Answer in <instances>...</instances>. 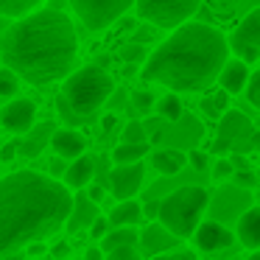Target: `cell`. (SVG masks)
Segmentation results:
<instances>
[{
	"mask_svg": "<svg viewBox=\"0 0 260 260\" xmlns=\"http://www.w3.org/2000/svg\"><path fill=\"white\" fill-rule=\"evenodd\" d=\"M79 40L73 20L56 6L14 20L0 37V62L17 79L34 87H48L73 73Z\"/></svg>",
	"mask_w": 260,
	"mask_h": 260,
	"instance_id": "6da1fadb",
	"label": "cell"
},
{
	"mask_svg": "<svg viewBox=\"0 0 260 260\" xmlns=\"http://www.w3.org/2000/svg\"><path fill=\"white\" fill-rule=\"evenodd\" d=\"M70 202L73 193L40 171L23 168L0 176V257L62 230Z\"/></svg>",
	"mask_w": 260,
	"mask_h": 260,
	"instance_id": "7a4b0ae2",
	"label": "cell"
},
{
	"mask_svg": "<svg viewBox=\"0 0 260 260\" xmlns=\"http://www.w3.org/2000/svg\"><path fill=\"white\" fill-rule=\"evenodd\" d=\"M230 59L226 37L207 23H185L171 31L146 56L140 79L146 84L168 87L171 92H202L215 84Z\"/></svg>",
	"mask_w": 260,
	"mask_h": 260,
	"instance_id": "3957f363",
	"label": "cell"
},
{
	"mask_svg": "<svg viewBox=\"0 0 260 260\" xmlns=\"http://www.w3.org/2000/svg\"><path fill=\"white\" fill-rule=\"evenodd\" d=\"M115 92V79L101 68V64H84V68L73 70L62 84V101L76 118L84 123L90 120L104 104L109 101V95Z\"/></svg>",
	"mask_w": 260,
	"mask_h": 260,
	"instance_id": "277c9868",
	"label": "cell"
},
{
	"mask_svg": "<svg viewBox=\"0 0 260 260\" xmlns=\"http://www.w3.org/2000/svg\"><path fill=\"white\" fill-rule=\"evenodd\" d=\"M210 207V193L202 185H182L171 190L165 199H159L157 224L168 230L176 241L193 238L196 226L202 224L204 213Z\"/></svg>",
	"mask_w": 260,
	"mask_h": 260,
	"instance_id": "5b68a950",
	"label": "cell"
},
{
	"mask_svg": "<svg viewBox=\"0 0 260 260\" xmlns=\"http://www.w3.org/2000/svg\"><path fill=\"white\" fill-rule=\"evenodd\" d=\"M132 9L146 25L157 31H174L190 23V17L202 9V0H135Z\"/></svg>",
	"mask_w": 260,
	"mask_h": 260,
	"instance_id": "8992f818",
	"label": "cell"
},
{
	"mask_svg": "<svg viewBox=\"0 0 260 260\" xmlns=\"http://www.w3.org/2000/svg\"><path fill=\"white\" fill-rule=\"evenodd\" d=\"M254 140H257V132H254V123L238 109H226L218 118V137H215L213 148L215 154H246L254 148Z\"/></svg>",
	"mask_w": 260,
	"mask_h": 260,
	"instance_id": "52a82bcc",
	"label": "cell"
},
{
	"mask_svg": "<svg viewBox=\"0 0 260 260\" xmlns=\"http://www.w3.org/2000/svg\"><path fill=\"white\" fill-rule=\"evenodd\" d=\"M68 3L87 31L101 34L129 12L135 0H68Z\"/></svg>",
	"mask_w": 260,
	"mask_h": 260,
	"instance_id": "ba28073f",
	"label": "cell"
},
{
	"mask_svg": "<svg viewBox=\"0 0 260 260\" xmlns=\"http://www.w3.org/2000/svg\"><path fill=\"white\" fill-rule=\"evenodd\" d=\"M226 48L235 53L238 62L249 64V68L257 64V59H260V12L257 9H252V12L238 23V28L232 31L230 40H226Z\"/></svg>",
	"mask_w": 260,
	"mask_h": 260,
	"instance_id": "9c48e42d",
	"label": "cell"
},
{
	"mask_svg": "<svg viewBox=\"0 0 260 260\" xmlns=\"http://www.w3.org/2000/svg\"><path fill=\"white\" fill-rule=\"evenodd\" d=\"M143 179H146V165L143 162L115 165V168L109 171V193H112L118 202L135 199L143 187Z\"/></svg>",
	"mask_w": 260,
	"mask_h": 260,
	"instance_id": "30bf717a",
	"label": "cell"
},
{
	"mask_svg": "<svg viewBox=\"0 0 260 260\" xmlns=\"http://www.w3.org/2000/svg\"><path fill=\"white\" fill-rule=\"evenodd\" d=\"M34 120H37V104L31 98H14L3 107L0 112V126L14 135H25V132L34 129Z\"/></svg>",
	"mask_w": 260,
	"mask_h": 260,
	"instance_id": "8fae6325",
	"label": "cell"
},
{
	"mask_svg": "<svg viewBox=\"0 0 260 260\" xmlns=\"http://www.w3.org/2000/svg\"><path fill=\"white\" fill-rule=\"evenodd\" d=\"M193 241H196V246L202 249V252H221V249H230L232 243H235V232L226 230L221 221H202V224L196 226V232H193Z\"/></svg>",
	"mask_w": 260,
	"mask_h": 260,
	"instance_id": "7c38bea8",
	"label": "cell"
},
{
	"mask_svg": "<svg viewBox=\"0 0 260 260\" xmlns=\"http://www.w3.org/2000/svg\"><path fill=\"white\" fill-rule=\"evenodd\" d=\"M137 243L143 246V252H140L143 257H159V254H168L174 249H179L182 241H176L168 230H162L157 221H151V224H146L143 232H137Z\"/></svg>",
	"mask_w": 260,
	"mask_h": 260,
	"instance_id": "4fadbf2b",
	"label": "cell"
},
{
	"mask_svg": "<svg viewBox=\"0 0 260 260\" xmlns=\"http://www.w3.org/2000/svg\"><path fill=\"white\" fill-rule=\"evenodd\" d=\"M249 76H252V68H249V64L238 62V59H226L215 81L221 84V92H226V95H241L246 81H249Z\"/></svg>",
	"mask_w": 260,
	"mask_h": 260,
	"instance_id": "5bb4252c",
	"label": "cell"
},
{
	"mask_svg": "<svg viewBox=\"0 0 260 260\" xmlns=\"http://www.w3.org/2000/svg\"><path fill=\"white\" fill-rule=\"evenodd\" d=\"M98 215H101L98 213V204L90 202L87 193H76L73 202H70V215H68V221H64V226H68V232H81V230H87Z\"/></svg>",
	"mask_w": 260,
	"mask_h": 260,
	"instance_id": "9a60e30c",
	"label": "cell"
},
{
	"mask_svg": "<svg viewBox=\"0 0 260 260\" xmlns=\"http://www.w3.org/2000/svg\"><path fill=\"white\" fill-rule=\"evenodd\" d=\"M51 146H53V151H56V157H62V159H76V157H81V154H84L87 137L81 135V132L68 129V126H64V129H53Z\"/></svg>",
	"mask_w": 260,
	"mask_h": 260,
	"instance_id": "2e32d148",
	"label": "cell"
},
{
	"mask_svg": "<svg viewBox=\"0 0 260 260\" xmlns=\"http://www.w3.org/2000/svg\"><path fill=\"white\" fill-rule=\"evenodd\" d=\"M64 182L62 185L68 187V190H81L84 185H90L92 176H95V157H90V154H81V157H76L73 162L64 168Z\"/></svg>",
	"mask_w": 260,
	"mask_h": 260,
	"instance_id": "e0dca14e",
	"label": "cell"
},
{
	"mask_svg": "<svg viewBox=\"0 0 260 260\" xmlns=\"http://www.w3.org/2000/svg\"><path fill=\"white\" fill-rule=\"evenodd\" d=\"M235 230H238V241H241L249 252H257V246H260V210L249 207L246 213H241Z\"/></svg>",
	"mask_w": 260,
	"mask_h": 260,
	"instance_id": "ac0fdd59",
	"label": "cell"
},
{
	"mask_svg": "<svg viewBox=\"0 0 260 260\" xmlns=\"http://www.w3.org/2000/svg\"><path fill=\"white\" fill-rule=\"evenodd\" d=\"M151 165L159 171V174L174 176L187 165V154L179 151V148H159V151L151 154Z\"/></svg>",
	"mask_w": 260,
	"mask_h": 260,
	"instance_id": "d6986e66",
	"label": "cell"
},
{
	"mask_svg": "<svg viewBox=\"0 0 260 260\" xmlns=\"http://www.w3.org/2000/svg\"><path fill=\"white\" fill-rule=\"evenodd\" d=\"M109 226H137L143 221V213H140V204L135 202V199H126V202H118L112 210H109L107 215Z\"/></svg>",
	"mask_w": 260,
	"mask_h": 260,
	"instance_id": "ffe728a7",
	"label": "cell"
},
{
	"mask_svg": "<svg viewBox=\"0 0 260 260\" xmlns=\"http://www.w3.org/2000/svg\"><path fill=\"white\" fill-rule=\"evenodd\" d=\"M120 246H137V230L135 226H115V230H109L107 235L101 238V249H98V252L107 254V252L120 249Z\"/></svg>",
	"mask_w": 260,
	"mask_h": 260,
	"instance_id": "44dd1931",
	"label": "cell"
},
{
	"mask_svg": "<svg viewBox=\"0 0 260 260\" xmlns=\"http://www.w3.org/2000/svg\"><path fill=\"white\" fill-rule=\"evenodd\" d=\"M42 3H45V0H0V17L14 23V20L25 17V14L37 12Z\"/></svg>",
	"mask_w": 260,
	"mask_h": 260,
	"instance_id": "7402d4cb",
	"label": "cell"
},
{
	"mask_svg": "<svg viewBox=\"0 0 260 260\" xmlns=\"http://www.w3.org/2000/svg\"><path fill=\"white\" fill-rule=\"evenodd\" d=\"M148 154V143H118L112 148V162L118 165H132V162H140L143 157Z\"/></svg>",
	"mask_w": 260,
	"mask_h": 260,
	"instance_id": "603a6c76",
	"label": "cell"
},
{
	"mask_svg": "<svg viewBox=\"0 0 260 260\" xmlns=\"http://www.w3.org/2000/svg\"><path fill=\"white\" fill-rule=\"evenodd\" d=\"M202 112H204V118H210V120H218L221 115L230 109V95L226 92H221V90H215V92H207V95L202 98Z\"/></svg>",
	"mask_w": 260,
	"mask_h": 260,
	"instance_id": "cb8c5ba5",
	"label": "cell"
},
{
	"mask_svg": "<svg viewBox=\"0 0 260 260\" xmlns=\"http://www.w3.org/2000/svg\"><path fill=\"white\" fill-rule=\"evenodd\" d=\"M154 109H157V115L162 120H171V123H176V120L182 118V112H185V107H182V98L174 95V92H168V95H162L159 101H154Z\"/></svg>",
	"mask_w": 260,
	"mask_h": 260,
	"instance_id": "d4e9b609",
	"label": "cell"
},
{
	"mask_svg": "<svg viewBox=\"0 0 260 260\" xmlns=\"http://www.w3.org/2000/svg\"><path fill=\"white\" fill-rule=\"evenodd\" d=\"M51 135H53V126H51V123L40 126L37 132H31L28 140H25L23 146H17V154H25V157H37V154L42 151V146H45V137L51 140Z\"/></svg>",
	"mask_w": 260,
	"mask_h": 260,
	"instance_id": "484cf974",
	"label": "cell"
},
{
	"mask_svg": "<svg viewBox=\"0 0 260 260\" xmlns=\"http://www.w3.org/2000/svg\"><path fill=\"white\" fill-rule=\"evenodd\" d=\"M148 56V51L143 45H135V42H126L123 48H120V59H123L126 64H143Z\"/></svg>",
	"mask_w": 260,
	"mask_h": 260,
	"instance_id": "4316f807",
	"label": "cell"
},
{
	"mask_svg": "<svg viewBox=\"0 0 260 260\" xmlns=\"http://www.w3.org/2000/svg\"><path fill=\"white\" fill-rule=\"evenodd\" d=\"M17 90H20V79L12 73V70H0V98H12V95H17Z\"/></svg>",
	"mask_w": 260,
	"mask_h": 260,
	"instance_id": "83f0119b",
	"label": "cell"
},
{
	"mask_svg": "<svg viewBox=\"0 0 260 260\" xmlns=\"http://www.w3.org/2000/svg\"><path fill=\"white\" fill-rule=\"evenodd\" d=\"M120 143H148V137H146V126L143 123H137V120H132V123H126V129H123V140Z\"/></svg>",
	"mask_w": 260,
	"mask_h": 260,
	"instance_id": "f1b7e54d",
	"label": "cell"
},
{
	"mask_svg": "<svg viewBox=\"0 0 260 260\" xmlns=\"http://www.w3.org/2000/svg\"><path fill=\"white\" fill-rule=\"evenodd\" d=\"M157 34H159V31L154 28V25H137V28L132 31V42H135V45H143V48H146L148 42L157 40Z\"/></svg>",
	"mask_w": 260,
	"mask_h": 260,
	"instance_id": "f546056e",
	"label": "cell"
},
{
	"mask_svg": "<svg viewBox=\"0 0 260 260\" xmlns=\"http://www.w3.org/2000/svg\"><path fill=\"white\" fill-rule=\"evenodd\" d=\"M154 101H157V98H154L148 90H135V92H132V104H135L137 112H151Z\"/></svg>",
	"mask_w": 260,
	"mask_h": 260,
	"instance_id": "4dcf8cb0",
	"label": "cell"
},
{
	"mask_svg": "<svg viewBox=\"0 0 260 260\" xmlns=\"http://www.w3.org/2000/svg\"><path fill=\"white\" fill-rule=\"evenodd\" d=\"M243 92H246V101L252 104V107H260V73H254V70H252V76H249Z\"/></svg>",
	"mask_w": 260,
	"mask_h": 260,
	"instance_id": "1f68e13d",
	"label": "cell"
},
{
	"mask_svg": "<svg viewBox=\"0 0 260 260\" xmlns=\"http://www.w3.org/2000/svg\"><path fill=\"white\" fill-rule=\"evenodd\" d=\"M104 260H143L140 249L137 246H120V249H112V252L104 254Z\"/></svg>",
	"mask_w": 260,
	"mask_h": 260,
	"instance_id": "d6a6232c",
	"label": "cell"
},
{
	"mask_svg": "<svg viewBox=\"0 0 260 260\" xmlns=\"http://www.w3.org/2000/svg\"><path fill=\"white\" fill-rule=\"evenodd\" d=\"M109 230H112V226H109L107 215H98V218H95V221H92V224H90V238H92V241H101V238L107 235Z\"/></svg>",
	"mask_w": 260,
	"mask_h": 260,
	"instance_id": "836d02e7",
	"label": "cell"
},
{
	"mask_svg": "<svg viewBox=\"0 0 260 260\" xmlns=\"http://www.w3.org/2000/svg\"><path fill=\"white\" fill-rule=\"evenodd\" d=\"M232 162L226 157H221V159H215V165H213V179H230L232 176Z\"/></svg>",
	"mask_w": 260,
	"mask_h": 260,
	"instance_id": "e575fe53",
	"label": "cell"
},
{
	"mask_svg": "<svg viewBox=\"0 0 260 260\" xmlns=\"http://www.w3.org/2000/svg\"><path fill=\"white\" fill-rule=\"evenodd\" d=\"M232 179H235L238 187H246V190H252V187L257 185V179H254L252 171H232Z\"/></svg>",
	"mask_w": 260,
	"mask_h": 260,
	"instance_id": "d590c367",
	"label": "cell"
},
{
	"mask_svg": "<svg viewBox=\"0 0 260 260\" xmlns=\"http://www.w3.org/2000/svg\"><path fill=\"white\" fill-rule=\"evenodd\" d=\"M151 260H199L196 254L190 252V249H174V252H168V254H159V257H151Z\"/></svg>",
	"mask_w": 260,
	"mask_h": 260,
	"instance_id": "8d00e7d4",
	"label": "cell"
},
{
	"mask_svg": "<svg viewBox=\"0 0 260 260\" xmlns=\"http://www.w3.org/2000/svg\"><path fill=\"white\" fill-rule=\"evenodd\" d=\"M51 257H53V260H68V257H70V243H68V241H59V243H53V249H51Z\"/></svg>",
	"mask_w": 260,
	"mask_h": 260,
	"instance_id": "74e56055",
	"label": "cell"
},
{
	"mask_svg": "<svg viewBox=\"0 0 260 260\" xmlns=\"http://www.w3.org/2000/svg\"><path fill=\"white\" fill-rule=\"evenodd\" d=\"M187 162H190L196 171H204V168H207V154H204V151H190V154H187Z\"/></svg>",
	"mask_w": 260,
	"mask_h": 260,
	"instance_id": "f35d334b",
	"label": "cell"
},
{
	"mask_svg": "<svg viewBox=\"0 0 260 260\" xmlns=\"http://www.w3.org/2000/svg\"><path fill=\"white\" fill-rule=\"evenodd\" d=\"M140 213H143V218H148V224H151V221H157V213H159V202H148V204H140Z\"/></svg>",
	"mask_w": 260,
	"mask_h": 260,
	"instance_id": "ab89813d",
	"label": "cell"
},
{
	"mask_svg": "<svg viewBox=\"0 0 260 260\" xmlns=\"http://www.w3.org/2000/svg\"><path fill=\"white\" fill-rule=\"evenodd\" d=\"M45 252H48L45 241H37V243H28V246H25V257H40V254H45Z\"/></svg>",
	"mask_w": 260,
	"mask_h": 260,
	"instance_id": "60d3db41",
	"label": "cell"
},
{
	"mask_svg": "<svg viewBox=\"0 0 260 260\" xmlns=\"http://www.w3.org/2000/svg\"><path fill=\"white\" fill-rule=\"evenodd\" d=\"M14 157H17V143H6L0 148V162H12Z\"/></svg>",
	"mask_w": 260,
	"mask_h": 260,
	"instance_id": "b9f144b4",
	"label": "cell"
},
{
	"mask_svg": "<svg viewBox=\"0 0 260 260\" xmlns=\"http://www.w3.org/2000/svg\"><path fill=\"white\" fill-rule=\"evenodd\" d=\"M118 28H120V31H135V28H137V20H135V17H126V20L120 17V20H118Z\"/></svg>",
	"mask_w": 260,
	"mask_h": 260,
	"instance_id": "7bdbcfd3",
	"label": "cell"
},
{
	"mask_svg": "<svg viewBox=\"0 0 260 260\" xmlns=\"http://www.w3.org/2000/svg\"><path fill=\"white\" fill-rule=\"evenodd\" d=\"M115 123H118V118H115V115H104V118H101V129L104 132H112Z\"/></svg>",
	"mask_w": 260,
	"mask_h": 260,
	"instance_id": "ee69618b",
	"label": "cell"
},
{
	"mask_svg": "<svg viewBox=\"0 0 260 260\" xmlns=\"http://www.w3.org/2000/svg\"><path fill=\"white\" fill-rule=\"evenodd\" d=\"M87 199H90V202H101V199H104V187L101 185H95V187H90V193H87Z\"/></svg>",
	"mask_w": 260,
	"mask_h": 260,
	"instance_id": "f6af8a7d",
	"label": "cell"
},
{
	"mask_svg": "<svg viewBox=\"0 0 260 260\" xmlns=\"http://www.w3.org/2000/svg\"><path fill=\"white\" fill-rule=\"evenodd\" d=\"M51 171H53V174H64V162H62V159H53V162H51Z\"/></svg>",
	"mask_w": 260,
	"mask_h": 260,
	"instance_id": "bcb514c9",
	"label": "cell"
},
{
	"mask_svg": "<svg viewBox=\"0 0 260 260\" xmlns=\"http://www.w3.org/2000/svg\"><path fill=\"white\" fill-rule=\"evenodd\" d=\"M0 260H25V252H9V254H3Z\"/></svg>",
	"mask_w": 260,
	"mask_h": 260,
	"instance_id": "7dc6e473",
	"label": "cell"
},
{
	"mask_svg": "<svg viewBox=\"0 0 260 260\" xmlns=\"http://www.w3.org/2000/svg\"><path fill=\"white\" fill-rule=\"evenodd\" d=\"M9 25H12V20H3V17H0V37H3V31H6Z\"/></svg>",
	"mask_w": 260,
	"mask_h": 260,
	"instance_id": "c3c4849f",
	"label": "cell"
},
{
	"mask_svg": "<svg viewBox=\"0 0 260 260\" xmlns=\"http://www.w3.org/2000/svg\"><path fill=\"white\" fill-rule=\"evenodd\" d=\"M246 260H260V254H257V252H252V254H249Z\"/></svg>",
	"mask_w": 260,
	"mask_h": 260,
	"instance_id": "681fc988",
	"label": "cell"
},
{
	"mask_svg": "<svg viewBox=\"0 0 260 260\" xmlns=\"http://www.w3.org/2000/svg\"><path fill=\"white\" fill-rule=\"evenodd\" d=\"M81 260H84V257H81Z\"/></svg>",
	"mask_w": 260,
	"mask_h": 260,
	"instance_id": "f907efd6",
	"label": "cell"
}]
</instances>
